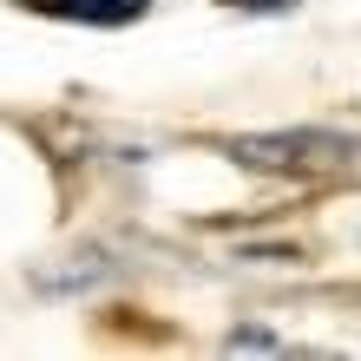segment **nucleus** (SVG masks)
Returning <instances> with one entry per match:
<instances>
[{
	"label": "nucleus",
	"mask_w": 361,
	"mask_h": 361,
	"mask_svg": "<svg viewBox=\"0 0 361 361\" xmlns=\"http://www.w3.org/2000/svg\"><path fill=\"white\" fill-rule=\"evenodd\" d=\"M33 13H53V20H79V27H125L138 20L152 0H20Z\"/></svg>",
	"instance_id": "obj_2"
},
{
	"label": "nucleus",
	"mask_w": 361,
	"mask_h": 361,
	"mask_svg": "<svg viewBox=\"0 0 361 361\" xmlns=\"http://www.w3.org/2000/svg\"><path fill=\"white\" fill-rule=\"evenodd\" d=\"M237 7H289V0H237Z\"/></svg>",
	"instance_id": "obj_3"
},
{
	"label": "nucleus",
	"mask_w": 361,
	"mask_h": 361,
	"mask_svg": "<svg viewBox=\"0 0 361 361\" xmlns=\"http://www.w3.org/2000/svg\"><path fill=\"white\" fill-rule=\"evenodd\" d=\"M361 152L342 132H257V138H230V158L257 164V171H329Z\"/></svg>",
	"instance_id": "obj_1"
}]
</instances>
